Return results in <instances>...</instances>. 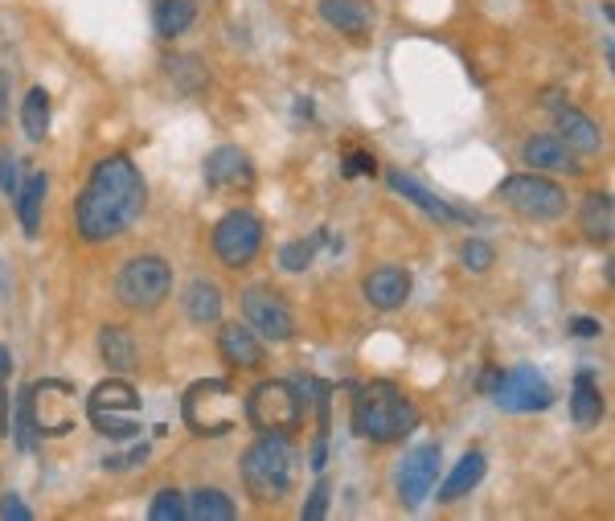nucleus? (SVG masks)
I'll return each instance as SVG.
<instances>
[{
    "mask_svg": "<svg viewBox=\"0 0 615 521\" xmlns=\"http://www.w3.org/2000/svg\"><path fill=\"white\" fill-rule=\"evenodd\" d=\"M144 202H149V186H144L140 168L131 165V156H107L94 165L91 181L75 205L78 234L87 242L119 239L124 230L140 223Z\"/></svg>",
    "mask_w": 615,
    "mask_h": 521,
    "instance_id": "nucleus-1",
    "label": "nucleus"
},
{
    "mask_svg": "<svg viewBox=\"0 0 615 521\" xmlns=\"http://www.w3.org/2000/svg\"><path fill=\"white\" fill-rule=\"evenodd\" d=\"M419 423V410L407 394L398 391L394 382H370L361 386L354 398V431L361 440H373V444H394L410 435Z\"/></svg>",
    "mask_w": 615,
    "mask_h": 521,
    "instance_id": "nucleus-2",
    "label": "nucleus"
},
{
    "mask_svg": "<svg viewBox=\"0 0 615 521\" xmlns=\"http://www.w3.org/2000/svg\"><path fill=\"white\" fill-rule=\"evenodd\" d=\"M292 472H296V452L280 431H262L243 456V484L255 501H283V493L292 488Z\"/></svg>",
    "mask_w": 615,
    "mask_h": 521,
    "instance_id": "nucleus-3",
    "label": "nucleus"
},
{
    "mask_svg": "<svg viewBox=\"0 0 615 521\" xmlns=\"http://www.w3.org/2000/svg\"><path fill=\"white\" fill-rule=\"evenodd\" d=\"M181 415H185L189 431H197V435H226L243 419V398L230 391V382L205 378V382H193L185 391Z\"/></svg>",
    "mask_w": 615,
    "mask_h": 521,
    "instance_id": "nucleus-4",
    "label": "nucleus"
},
{
    "mask_svg": "<svg viewBox=\"0 0 615 521\" xmlns=\"http://www.w3.org/2000/svg\"><path fill=\"white\" fill-rule=\"evenodd\" d=\"M136 410H140V394L131 382L124 378H107V382H99L87 398V415H91V423L103 435H112V440H136L140 435V419H136Z\"/></svg>",
    "mask_w": 615,
    "mask_h": 521,
    "instance_id": "nucleus-5",
    "label": "nucleus"
},
{
    "mask_svg": "<svg viewBox=\"0 0 615 521\" xmlns=\"http://www.w3.org/2000/svg\"><path fill=\"white\" fill-rule=\"evenodd\" d=\"M497 198L517 218H525V223H554V218L566 214V189L554 186L541 173H517V177H509V181H501Z\"/></svg>",
    "mask_w": 615,
    "mask_h": 521,
    "instance_id": "nucleus-6",
    "label": "nucleus"
},
{
    "mask_svg": "<svg viewBox=\"0 0 615 521\" xmlns=\"http://www.w3.org/2000/svg\"><path fill=\"white\" fill-rule=\"evenodd\" d=\"M168 288H172V267L165 259H156V255H136L119 267V276H115V296L124 308L131 313H152V308H161V300L168 296Z\"/></svg>",
    "mask_w": 615,
    "mask_h": 521,
    "instance_id": "nucleus-7",
    "label": "nucleus"
},
{
    "mask_svg": "<svg viewBox=\"0 0 615 521\" xmlns=\"http://www.w3.org/2000/svg\"><path fill=\"white\" fill-rule=\"evenodd\" d=\"M25 394H29V419L38 435H71L78 428V391L71 382L46 378L25 386Z\"/></svg>",
    "mask_w": 615,
    "mask_h": 521,
    "instance_id": "nucleus-8",
    "label": "nucleus"
},
{
    "mask_svg": "<svg viewBox=\"0 0 615 521\" xmlns=\"http://www.w3.org/2000/svg\"><path fill=\"white\" fill-rule=\"evenodd\" d=\"M299 415H304V403L296 398V391L287 382H259L251 398L243 403V419L255 431H287L299 428Z\"/></svg>",
    "mask_w": 615,
    "mask_h": 521,
    "instance_id": "nucleus-9",
    "label": "nucleus"
},
{
    "mask_svg": "<svg viewBox=\"0 0 615 521\" xmlns=\"http://www.w3.org/2000/svg\"><path fill=\"white\" fill-rule=\"evenodd\" d=\"M488 391H492V403L509 415H529V410H546L554 403L546 373L534 366H513L509 373H497V382Z\"/></svg>",
    "mask_w": 615,
    "mask_h": 521,
    "instance_id": "nucleus-10",
    "label": "nucleus"
},
{
    "mask_svg": "<svg viewBox=\"0 0 615 521\" xmlns=\"http://www.w3.org/2000/svg\"><path fill=\"white\" fill-rule=\"evenodd\" d=\"M262 246V223L251 209H230L222 223L214 226V251L226 267H246Z\"/></svg>",
    "mask_w": 615,
    "mask_h": 521,
    "instance_id": "nucleus-11",
    "label": "nucleus"
},
{
    "mask_svg": "<svg viewBox=\"0 0 615 521\" xmlns=\"http://www.w3.org/2000/svg\"><path fill=\"white\" fill-rule=\"evenodd\" d=\"M243 313H246V325L259 336H267V341H287V336L296 333L292 308H287L271 288H246Z\"/></svg>",
    "mask_w": 615,
    "mask_h": 521,
    "instance_id": "nucleus-12",
    "label": "nucleus"
},
{
    "mask_svg": "<svg viewBox=\"0 0 615 521\" xmlns=\"http://www.w3.org/2000/svg\"><path fill=\"white\" fill-rule=\"evenodd\" d=\"M435 481H439V444H423L407 452V460L398 468V497L407 505H423Z\"/></svg>",
    "mask_w": 615,
    "mask_h": 521,
    "instance_id": "nucleus-13",
    "label": "nucleus"
},
{
    "mask_svg": "<svg viewBox=\"0 0 615 521\" xmlns=\"http://www.w3.org/2000/svg\"><path fill=\"white\" fill-rule=\"evenodd\" d=\"M205 186L209 189H251L255 186V168L243 149H214L205 156Z\"/></svg>",
    "mask_w": 615,
    "mask_h": 521,
    "instance_id": "nucleus-14",
    "label": "nucleus"
},
{
    "mask_svg": "<svg viewBox=\"0 0 615 521\" xmlns=\"http://www.w3.org/2000/svg\"><path fill=\"white\" fill-rule=\"evenodd\" d=\"M410 296V271L407 267H377L373 276H366V300L373 308L390 313V308H402Z\"/></svg>",
    "mask_w": 615,
    "mask_h": 521,
    "instance_id": "nucleus-15",
    "label": "nucleus"
},
{
    "mask_svg": "<svg viewBox=\"0 0 615 521\" xmlns=\"http://www.w3.org/2000/svg\"><path fill=\"white\" fill-rule=\"evenodd\" d=\"M218 350L239 370H259L262 366V341L251 325H226L222 333H218Z\"/></svg>",
    "mask_w": 615,
    "mask_h": 521,
    "instance_id": "nucleus-16",
    "label": "nucleus"
},
{
    "mask_svg": "<svg viewBox=\"0 0 615 521\" xmlns=\"http://www.w3.org/2000/svg\"><path fill=\"white\" fill-rule=\"evenodd\" d=\"M522 161L534 173H578L575 152L566 149L559 136H534V140H525Z\"/></svg>",
    "mask_w": 615,
    "mask_h": 521,
    "instance_id": "nucleus-17",
    "label": "nucleus"
},
{
    "mask_svg": "<svg viewBox=\"0 0 615 521\" xmlns=\"http://www.w3.org/2000/svg\"><path fill=\"white\" fill-rule=\"evenodd\" d=\"M386 181H390L394 193H402L407 202H414V205H419V209H423V214H431V218H439V223H456V218H467V223H476V214H460L456 205H448V202H444V198H435V193H431L427 186H419L414 177H402V173H390Z\"/></svg>",
    "mask_w": 615,
    "mask_h": 521,
    "instance_id": "nucleus-18",
    "label": "nucleus"
},
{
    "mask_svg": "<svg viewBox=\"0 0 615 521\" xmlns=\"http://www.w3.org/2000/svg\"><path fill=\"white\" fill-rule=\"evenodd\" d=\"M559 140L566 144L571 152H582V156H591V152L603 149V131L591 115L575 112V107H559Z\"/></svg>",
    "mask_w": 615,
    "mask_h": 521,
    "instance_id": "nucleus-19",
    "label": "nucleus"
},
{
    "mask_svg": "<svg viewBox=\"0 0 615 521\" xmlns=\"http://www.w3.org/2000/svg\"><path fill=\"white\" fill-rule=\"evenodd\" d=\"M320 17L329 21L333 29H341V34H349V38L370 34L373 25V13L366 0H320Z\"/></svg>",
    "mask_w": 615,
    "mask_h": 521,
    "instance_id": "nucleus-20",
    "label": "nucleus"
},
{
    "mask_svg": "<svg viewBox=\"0 0 615 521\" xmlns=\"http://www.w3.org/2000/svg\"><path fill=\"white\" fill-rule=\"evenodd\" d=\"M185 317L193 325H214V320L222 317V288L214 280H193L185 288Z\"/></svg>",
    "mask_w": 615,
    "mask_h": 521,
    "instance_id": "nucleus-21",
    "label": "nucleus"
},
{
    "mask_svg": "<svg viewBox=\"0 0 615 521\" xmlns=\"http://www.w3.org/2000/svg\"><path fill=\"white\" fill-rule=\"evenodd\" d=\"M46 189H50L46 173H29L17 189V218L29 239H38V230H41V202H46Z\"/></svg>",
    "mask_w": 615,
    "mask_h": 521,
    "instance_id": "nucleus-22",
    "label": "nucleus"
},
{
    "mask_svg": "<svg viewBox=\"0 0 615 521\" xmlns=\"http://www.w3.org/2000/svg\"><path fill=\"white\" fill-rule=\"evenodd\" d=\"M197 17V0H156L152 9V25L161 38H181Z\"/></svg>",
    "mask_w": 615,
    "mask_h": 521,
    "instance_id": "nucleus-23",
    "label": "nucleus"
},
{
    "mask_svg": "<svg viewBox=\"0 0 615 521\" xmlns=\"http://www.w3.org/2000/svg\"><path fill=\"white\" fill-rule=\"evenodd\" d=\"M578 226L591 242H607L615 230V214H612V198L607 193H591L582 209H578Z\"/></svg>",
    "mask_w": 615,
    "mask_h": 521,
    "instance_id": "nucleus-24",
    "label": "nucleus"
},
{
    "mask_svg": "<svg viewBox=\"0 0 615 521\" xmlns=\"http://www.w3.org/2000/svg\"><path fill=\"white\" fill-rule=\"evenodd\" d=\"M571 415H575L578 428H595L599 419H603V394H599L591 373H578L575 378V391H571Z\"/></svg>",
    "mask_w": 615,
    "mask_h": 521,
    "instance_id": "nucleus-25",
    "label": "nucleus"
},
{
    "mask_svg": "<svg viewBox=\"0 0 615 521\" xmlns=\"http://www.w3.org/2000/svg\"><path fill=\"white\" fill-rule=\"evenodd\" d=\"M481 476H485V452H467L464 460L456 465V472L444 481V488H439V501H460L464 493H472L481 484Z\"/></svg>",
    "mask_w": 615,
    "mask_h": 521,
    "instance_id": "nucleus-26",
    "label": "nucleus"
},
{
    "mask_svg": "<svg viewBox=\"0 0 615 521\" xmlns=\"http://www.w3.org/2000/svg\"><path fill=\"white\" fill-rule=\"evenodd\" d=\"M185 518L193 521H230L234 518V501L226 497L222 488H197L185 501Z\"/></svg>",
    "mask_w": 615,
    "mask_h": 521,
    "instance_id": "nucleus-27",
    "label": "nucleus"
},
{
    "mask_svg": "<svg viewBox=\"0 0 615 521\" xmlns=\"http://www.w3.org/2000/svg\"><path fill=\"white\" fill-rule=\"evenodd\" d=\"M21 128L29 140H46L50 136V94L34 87V91L25 94V103H21Z\"/></svg>",
    "mask_w": 615,
    "mask_h": 521,
    "instance_id": "nucleus-28",
    "label": "nucleus"
},
{
    "mask_svg": "<svg viewBox=\"0 0 615 521\" xmlns=\"http://www.w3.org/2000/svg\"><path fill=\"white\" fill-rule=\"evenodd\" d=\"M99 354L115 370H128L131 361H136V341H131L128 329H115L112 325V329H103V336H99Z\"/></svg>",
    "mask_w": 615,
    "mask_h": 521,
    "instance_id": "nucleus-29",
    "label": "nucleus"
},
{
    "mask_svg": "<svg viewBox=\"0 0 615 521\" xmlns=\"http://www.w3.org/2000/svg\"><path fill=\"white\" fill-rule=\"evenodd\" d=\"M168 75H172V82L181 87L185 94H197L209 82V75H205V62L193 54H177L172 62H168Z\"/></svg>",
    "mask_w": 615,
    "mask_h": 521,
    "instance_id": "nucleus-30",
    "label": "nucleus"
},
{
    "mask_svg": "<svg viewBox=\"0 0 615 521\" xmlns=\"http://www.w3.org/2000/svg\"><path fill=\"white\" fill-rule=\"evenodd\" d=\"M324 234H317V239H304V242H287L280 251V267L283 271H308L312 267V255H317V246Z\"/></svg>",
    "mask_w": 615,
    "mask_h": 521,
    "instance_id": "nucleus-31",
    "label": "nucleus"
},
{
    "mask_svg": "<svg viewBox=\"0 0 615 521\" xmlns=\"http://www.w3.org/2000/svg\"><path fill=\"white\" fill-rule=\"evenodd\" d=\"M149 518L152 521H181L185 518V497L177 488H161L149 505Z\"/></svg>",
    "mask_w": 615,
    "mask_h": 521,
    "instance_id": "nucleus-32",
    "label": "nucleus"
},
{
    "mask_svg": "<svg viewBox=\"0 0 615 521\" xmlns=\"http://www.w3.org/2000/svg\"><path fill=\"white\" fill-rule=\"evenodd\" d=\"M17 447L21 452H34L38 447V431H34V419H29V394L21 391V403H17Z\"/></svg>",
    "mask_w": 615,
    "mask_h": 521,
    "instance_id": "nucleus-33",
    "label": "nucleus"
},
{
    "mask_svg": "<svg viewBox=\"0 0 615 521\" xmlns=\"http://www.w3.org/2000/svg\"><path fill=\"white\" fill-rule=\"evenodd\" d=\"M460 259H464V267H472V271H488L492 259H497V251H492L485 239H467L464 251H460Z\"/></svg>",
    "mask_w": 615,
    "mask_h": 521,
    "instance_id": "nucleus-34",
    "label": "nucleus"
},
{
    "mask_svg": "<svg viewBox=\"0 0 615 521\" xmlns=\"http://www.w3.org/2000/svg\"><path fill=\"white\" fill-rule=\"evenodd\" d=\"M21 189V165L13 152H0V193H9V198H17Z\"/></svg>",
    "mask_w": 615,
    "mask_h": 521,
    "instance_id": "nucleus-35",
    "label": "nucleus"
},
{
    "mask_svg": "<svg viewBox=\"0 0 615 521\" xmlns=\"http://www.w3.org/2000/svg\"><path fill=\"white\" fill-rule=\"evenodd\" d=\"M324 513H329V481H317L312 497L304 505V521H320Z\"/></svg>",
    "mask_w": 615,
    "mask_h": 521,
    "instance_id": "nucleus-36",
    "label": "nucleus"
},
{
    "mask_svg": "<svg viewBox=\"0 0 615 521\" xmlns=\"http://www.w3.org/2000/svg\"><path fill=\"white\" fill-rule=\"evenodd\" d=\"M149 460V444H136L131 452H124V456H112V460H103V465L112 468V472H124V468H136Z\"/></svg>",
    "mask_w": 615,
    "mask_h": 521,
    "instance_id": "nucleus-37",
    "label": "nucleus"
},
{
    "mask_svg": "<svg viewBox=\"0 0 615 521\" xmlns=\"http://www.w3.org/2000/svg\"><path fill=\"white\" fill-rule=\"evenodd\" d=\"M373 156L370 152H349V156H345V168H341V173H345V177H349V181H354V177H366V173H370L373 177Z\"/></svg>",
    "mask_w": 615,
    "mask_h": 521,
    "instance_id": "nucleus-38",
    "label": "nucleus"
},
{
    "mask_svg": "<svg viewBox=\"0 0 615 521\" xmlns=\"http://www.w3.org/2000/svg\"><path fill=\"white\" fill-rule=\"evenodd\" d=\"M0 518H4V521H29V518H34V509L21 501L17 493H9V497L0 501Z\"/></svg>",
    "mask_w": 615,
    "mask_h": 521,
    "instance_id": "nucleus-39",
    "label": "nucleus"
},
{
    "mask_svg": "<svg viewBox=\"0 0 615 521\" xmlns=\"http://www.w3.org/2000/svg\"><path fill=\"white\" fill-rule=\"evenodd\" d=\"M9 91H13V78L9 71H0V128L9 124Z\"/></svg>",
    "mask_w": 615,
    "mask_h": 521,
    "instance_id": "nucleus-40",
    "label": "nucleus"
},
{
    "mask_svg": "<svg viewBox=\"0 0 615 521\" xmlns=\"http://www.w3.org/2000/svg\"><path fill=\"white\" fill-rule=\"evenodd\" d=\"M571 333H575V336H599V333H603V325H599V320H591V317H575V320H571Z\"/></svg>",
    "mask_w": 615,
    "mask_h": 521,
    "instance_id": "nucleus-41",
    "label": "nucleus"
},
{
    "mask_svg": "<svg viewBox=\"0 0 615 521\" xmlns=\"http://www.w3.org/2000/svg\"><path fill=\"white\" fill-rule=\"evenodd\" d=\"M13 370V354H9V350H4V345H0V378H4V373Z\"/></svg>",
    "mask_w": 615,
    "mask_h": 521,
    "instance_id": "nucleus-42",
    "label": "nucleus"
},
{
    "mask_svg": "<svg viewBox=\"0 0 615 521\" xmlns=\"http://www.w3.org/2000/svg\"><path fill=\"white\" fill-rule=\"evenodd\" d=\"M0 435H9V403L0 398Z\"/></svg>",
    "mask_w": 615,
    "mask_h": 521,
    "instance_id": "nucleus-43",
    "label": "nucleus"
}]
</instances>
